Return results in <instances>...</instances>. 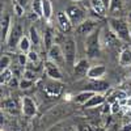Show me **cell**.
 <instances>
[{
    "instance_id": "obj_1",
    "label": "cell",
    "mask_w": 131,
    "mask_h": 131,
    "mask_svg": "<svg viewBox=\"0 0 131 131\" xmlns=\"http://www.w3.org/2000/svg\"><path fill=\"white\" fill-rule=\"evenodd\" d=\"M101 47H102V45H101V30L96 29L89 36H86V39H85V51H86L88 59H94L97 57H100Z\"/></svg>"
},
{
    "instance_id": "obj_2",
    "label": "cell",
    "mask_w": 131,
    "mask_h": 131,
    "mask_svg": "<svg viewBox=\"0 0 131 131\" xmlns=\"http://www.w3.org/2000/svg\"><path fill=\"white\" fill-rule=\"evenodd\" d=\"M109 24H110V29L118 36L121 41H128L130 38V23L125 18L119 17H110L109 18Z\"/></svg>"
},
{
    "instance_id": "obj_3",
    "label": "cell",
    "mask_w": 131,
    "mask_h": 131,
    "mask_svg": "<svg viewBox=\"0 0 131 131\" xmlns=\"http://www.w3.org/2000/svg\"><path fill=\"white\" fill-rule=\"evenodd\" d=\"M62 50L64 52V58H66V64L68 67H75V60H76V52H78V46L73 38L68 37L66 38L62 43Z\"/></svg>"
},
{
    "instance_id": "obj_4",
    "label": "cell",
    "mask_w": 131,
    "mask_h": 131,
    "mask_svg": "<svg viewBox=\"0 0 131 131\" xmlns=\"http://www.w3.org/2000/svg\"><path fill=\"white\" fill-rule=\"evenodd\" d=\"M121 39L118 38V36L110 29V28H105L101 30V45L102 47H115L119 46Z\"/></svg>"
},
{
    "instance_id": "obj_5",
    "label": "cell",
    "mask_w": 131,
    "mask_h": 131,
    "mask_svg": "<svg viewBox=\"0 0 131 131\" xmlns=\"http://www.w3.org/2000/svg\"><path fill=\"white\" fill-rule=\"evenodd\" d=\"M24 37V28L20 23H15L12 25V29H10V33H9V37L7 39V45L13 49L15 46H18V42L21 41V38Z\"/></svg>"
},
{
    "instance_id": "obj_6",
    "label": "cell",
    "mask_w": 131,
    "mask_h": 131,
    "mask_svg": "<svg viewBox=\"0 0 131 131\" xmlns=\"http://www.w3.org/2000/svg\"><path fill=\"white\" fill-rule=\"evenodd\" d=\"M66 13L68 15V17H70L73 26H79L85 20V13H84V10L79 5H70V7H67Z\"/></svg>"
},
{
    "instance_id": "obj_7",
    "label": "cell",
    "mask_w": 131,
    "mask_h": 131,
    "mask_svg": "<svg viewBox=\"0 0 131 131\" xmlns=\"http://www.w3.org/2000/svg\"><path fill=\"white\" fill-rule=\"evenodd\" d=\"M47 55H49V59H50L51 62H54L55 64H58L59 67L66 64L64 52H63V50H62V46H59L58 43H55V45H54V46L47 51Z\"/></svg>"
},
{
    "instance_id": "obj_8",
    "label": "cell",
    "mask_w": 131,
    "mask_h": 131,
    "mask_svg": "<svg viewBox=\"0 0 131 131\" xmlns=\"http://www.w3.org/2000/svg\"><path fill=\"white\" fill-rule=\"evenodd\" d=\"M21 110H23L24 115L26 117H34L38 112V107L36 101L30 97H24L21 100Z\"/></svg>"
},
{
    "instance_id": "obj_9",
    "label": "cell",
    "mask_w": 131,
    "mask_h": 131,
    "mask_svg": "<svg viewBox=\"0 0 131 131\" xmlns=\"http://www.w3.org/2000/svg\"><path fill=\"white\" fill-rule=\"evenodd\" d=\"M45 71H46V75L49 76L50 79H52V80H59L60 81L62 78H63L59 66L55 64L54 62H51L50 59H47L45 62Z\"/></svg>"
},
{
    "instance_id": "obj_10",
    "label": "cell",
    "mask_w": 131,
    "mask_h": 131,
    "mask_svg": "<svg viewBox=\"0 0 131 131\" xmlns=\"http://www.w3.org/2000/svg\"><path fill=\"white\" fill-rule=\"evenodd\" d=\"M63 91V84L59 80H50L45 85V93L49 97H58Z\"/></svg>"
},
{
    "instance_id": "obj_11",
    "label": "cell",
    "mask_w": 131,
    "mask_h": 131,
    "mask_svg": "<svg viewBox=\"0 0 131 131\" xmlns=\"http://www.w3.org/2000/svg\"><path fill=\"white\" fill-rule=\"evenodd\" d=\"M89 68H91L89 60H88V59H80L78 63L75 64V67H73V75H75L78 79L86 78Z\"/></svg>"
},
{
    "instance_id": "obj_12",
    "label": "cell",
    "mask_w": 131,
    "mask_h": 131,
    "mask_svg": "<svg viewBox=\"0 0 131 131\" xmlns=\"http://www.w3.org/2000/svg\"><path fill=\"white\" fill-rule=\"evenodd\" d=\"M96 21L94 20H91V18H85L83 23L76 26V33L80 36H89L92 31L96 30Z\"/></svg>"
},
{
    "instance_id": "obj_13",
    "label": "cell",
    "mask_w": 131,
    "mask_h": 131,
    "mask_svg": "<svg viewBox=\"0 0 131 131\" xmlns=\"http://www.w3.org/2000/svg\"><path fill=\"white\" fill-rule=\"evenodd\" d=\"M105 73H106L105 66L104 64H96V66H91L86 78H88L89 80H100L105 76Z\"/></svg>"
},
{
    "instance_id": "obj_14",
    "label": "cell",
    "mask_w": 131,
    "mask_h": 131,
    "mask_svg": "<svg viewBox=\"0 0 131 131\" xmlns=\"http://www.w3.org/2000/svg\"><path fill=\"white\" fill-rule=\"evenodd\" d=\"M106 102V97L101 93H94L91 98H89V101L86 102L84 106L85 109H96V107H100L102 106Z\"/></svg>"
},
{
    "instance_id": "obj_15",
    "label": "cell",
    "mask_w": 131,
    "mask_h": 131,
    "mask_svg": "<svg viewBox=\"0 0 131 131\" xmlns=\"http://www.w3.org/2000/svg\"><path fill=\"white\" fill-rule=\"evenodd\" d=\"M57 18H58V24L60 26V29L63 31H70L72 29V23H71V20L68 17V15L63 12V10H59V12L57 13Z\"/></svg>"
},
{
    "instance_id": "obj_16",
    "label": "cell",
    "mask_w": 131,
    "mask_h": 131,
    "mask_svg": "<svg viewBox=\"0 0 131 131\" xmlns=\"http://www.w3.org/2000/svg\"><path fill=\"white\" fill-rule=\"evenodd\" d=\"M91 8L98 17H105L107 12V7L102 0H91Z\"/></svg>"
},
{
    "instance_id": "obj_17",
    "label": "cell",
    "mask_w": 131,
    "mask_h": 131,
    "mask_svg": "<svg viewBox=\"0 0 131 131\" xmlns=\"http://www.w3.org/2000/svg\"><path fill=\"white\" fill-rule=\"evenodd\" d=\"M10 29H12V23H10V16L5 15L2 18V42H7Z\"/></svg>"
},
{
    "instance_id": "obj_18",
    "label": "cell",
    "mask_w": 131,
    "mask_h": 131,
    "mask_svg": "<svg viewBox=\"0 0 131 131\" xmlns=\"http://www.w3.org/2000/svg\"><path fill=\"white\" fill-rule=\"evenodd\" d=\"M88 86H89V88L85 89V91H92L94 93H100V92H105V91L109 89V83L104 81L102 79H100V80H92Z\"/></svg>"
},
{
    "instance_id": "obj_19",
    "label": "cell",
    "mask_w": 131,
    "mask_h": 131,
    "mask_svg": "<svg viewBox=\"0 0 131 131\" xmlns=\"http://www.w3.org/2000/svg\"><path fill=\"white\" fill-rule=\"evenodd\" d=\"M118 62L122 67H130L131 66V49L126 47L119 52V58Z\"/></svg>"
},
{
    "instance_id": "obj_20",
    "label": "cell",
    "mask_w": 131,
    "mask_h": 131,
    "mask_svg": "<svg viewBox=\"0 0 131 131\" xmlns=\"http://www.w3.org/2000/svg\"><path fill=\"white\" fill-rule=\"evenodd\" d=\"M93 94H94V92H92V91H83V92H80L79 94L75 96L73 101H75L76 104H79V105H85L86 102L89 101V98H91Z\"/></svg>"
},
{
    "instance_id": "obj_21",
    "label": "cell",
    "mask_w": 131,
    "mask_h": 131,
    "mask_svg": "<svg viewBox=\"0 0 131 131\" xmlns=\"http://www.w3.org/2000/svg\"><path fill=\"white\" fill-rule=\"evenodd\" d=\"M54 41H55V36L52 34V30L51 29H46L45 33H43V45H45V49L49 51L55 43H54Z\"/></svg>"
},
{
    "instance_id": "obj_22",
    "label": "cell",
    "mask_w": 131,
    "mask_h": 131,
    "mask_svg": "<svg viewBox=\"0 0 131 131\" xmlns=\"http://www.w3.org/2000/svg\"><path fill=\"white\" fill-rule=\"evenodd\" d=\"M42 17L50 21L52 17V4L50 0H42Z\"/></svg>"
},
{
    "instance_id": "obj_23",
    "label": "cell",
    "mask_w": 131,
    "mask_h": 131,
    "mask_svg": "<svg viewBox=\"0 0 131 131\" xmlns=\"http://www.w3.org/2000/svg\"><path fill=\"white\" fill-rule=\"evenodd\" d=\"M31 41L29 38V36H24L23 38H21V41L18 42V50L20 52H23V54H28L30 50H31Z\"/></svg>"
},
{
    "instance_id": "obj_24",
    "label": "cell",
    "mask_w": 131,
    "mask_h": 131,
    "mask_svg": "<svg viewBox=\"0 0 131 131\" xmlns=\"http://www.w3.org/2000/svg\"><path fill=\"white\" fill-rule=\"evenodd\" d=\"M123 5H125V0H110V4H109V12L115 15L118 12H121Z\"/></svg>"
},
{
    "instance_id": "obj_25",
    "label": "cell",
    "mask_w": 131,
    "mask_h": 131,
    "mask_svg": "<svg viewBox=\"0 0 131 131\" xmlns=\"http://www.w3.org/2000/svg\"><path fill=\"white\" fill-rule=\"evenodd\" d=\"M3 106L7 109L8 112H10V113H17L18 107H21V106L18 105L17 100H13V98H9V100H5V101L3 102Z\"/></svg>"
},
{
    "instance_id": "obj_26",
    "label": "cell",
    "mask_w": 131,
    "mask_h": 131,
    "mask_svg": "<svg viewBox=\"0 0 131 131\" xmlns=\"http://www.w3.org/2000/svg\"><path fill=\"white\" fill-rule=\"evenodd\" d=\"M29 38H30L31 43L34 46H39L41 37H39V33H38V30H37L36 26H30V29H29Z\"/></svg>"
},
{
    "instance_id": "obj_27",
    "label": "cell",
    "mask_w": 131,
    "mask_h": 131,
    "mask_svg": "<svg viewBox=\"0 0 131 131\" xmlns=\"http://www.w3.org/2000/svg\"><path fill=\"white\" fill-rule=\"evenodd\" d=\"M2 85L3 84H7L8 85V83L12 80L15 76H13V72H12V70L10 68H7V70H4V71H2Z\"/></svg>"
},
{
    "instance_id": "obj_28",
    "label": "cell",
    "mask_w": 131,
    "mask_h": 131,
    "mask_svg": "<svg viewBox=\"0 0 131 131\" xmlns=\"http://www.w3.org/2000/svg\"><path fill=\"white\" fill-rule=\"evenodd\" d=\"M31 12L37 13L39 17L42 16V0H33L31 2Z\"/></svg>"
},
{
    "instance_id": "obj_29",
    "label": "cell",
    "mask_w": 131,
    "mask_h": 131,
    "mask_svg": "<svg viewBox=\"0 0 131 131\" xmlns=\"http://www.w3.org/2000/svg\"><path fill=\"white\" fill-rule=\"evenodd\" d=\"M10 62H12V59H10V57H8L7 54L2 55V59H0V67H2V71H4V70L9 68Z\"/></svg>"
},
{
    "instance_id": "obj_30",
    "label": "cell",
    "mask_w": 131,
    "mask_h": 131,
    "mask_svg": "<svg viewBox=\"0 0 131 131\" xmlns=\"http://www.w3.org/2000/svg\"><path fill=\"white\" fill-rule=\"evenodd\" d=\"M28 59H29V62L30 63H38V60H39V55H38V52L36 51V50H30L28 54Z\"/></svg>"
},
{
    "instance_id": "obj_31",
    "label": "cell",
    "mask_w": 131,
    "mask_h": 131,
    "mask_svg": "<svg viewBox=\"0 0 131 131\" xmlns=\"http://www.w3.org/2000/svg\"><path fill=\"white\" fill-rule=\"evenodd\" d=\"M24 79L36 81V79H37V73H36V71H31V70L26 68V70L24 71Z\"/></svg>"
},
{
    "instance_id": "obj_32",
    "label": "cell",
    "mask_w": 131,
    "mask_h": 131,
    "mask_svg": "<svg viewBox=\"0 0 131 131\" xmlns=\"http://www.w3.org/2000/svg\"><path fill=\"white\" fill-rule=\"evenodd\" d=\"M33 84H34L33 80L23 79V80H20V86H18V88H21V89H29L30 86H33Z\"/></svg>"
},
{
    "instance_id": "obj_33",
    "label": "cell",
    "mask_w": 131,
    "mask_h": 131,
    "mask_svg": "<svg viewBox=\"0 0 131 131\" xmlns=\"http://www.w3.org/2000/svg\"><path fill=\"white\" fill-rule=\"evenodd\" d=\"M13 10H15V13H16L18 17H21V16L25 13V8H24L23 5H20L18 3H15V4H13Z\"/></svg>"
},
{
    "instance_id": "obj_34",
    "label": "cell",
    "mask_w": 131,
    "mask_h": 131,
    "mask_svg": "<svg viewBox=\"0 0 131 131\" xmlns=\"http://www.w3.org/2000/svg\"><path fill=\"white\" fill-rule=\"evenodd\" d=\"M112 104V114H117L118 112H121L122 110V105L119 104V101H113V102H110Z\"/></svg>"
},
{
    "instance_id": "obj_35",
    "label": "cell",
    "mask_w": 131,
    "mask_h": 131,
    "mask_svg": "<svg viewBox=\"0 0 131 131\" xmlns=\"http://www.w3.org/2000/svg\"><path fill=\"white\" fill-rule=\"evenodd\" d=\"M28 60H29V59H28L26 54L21 52L20 55H18V63H20V66H23V67H24V66H26V62H28Z\"/></svg>"
},
{
    "instance_id": "obj_36",
    "label": "cell",
    "mask_w": 131,
    "mask_h": 131,
    "mask_svg": "<svg viewBox=\"0 0 131 131\" xmlns=\"http://www.w3.org/2000/svg\"><path fill=\"white\" fill-rule=\"evenodd\" d=\"M8 85H9V86H12V88H16V86H20V81H18L16 78H13L12 80L8 83Z\"/></svg>"
},
{
    "instance_id": "obj_37",
    "label": "cell",
    "mask_w": 131,
    "mask_h": 131,
    "mask_svg": "<svg viewBox=\"0 0 131 131\" xmlns=\"http://www.w3.org/2000/svg\"><path fill=\"white\" fill-rule=\"evenodd\" d=\"M121 131H131V121H130L128 123H125Z\"/></svg>"
},
{
    "instance_id": "obj_38",
    "label": "cell",
    "mask_w": 131,
    "mask_h": 131,
    "mask_svg": "<svg viewBox=\"0 0 131 131\" xmlns=\"http://www.w3.org/2000/svg\"><path fill=\"white\" fill-rule=\"evenodd\" d=\"M16 3H18L20 5H23L24 8L29 4V0H16Z\"/></svg>"
},
{
    "instance_id": "obj_39",
    "label": "cell",
    "mask_w": 131,
    "mask_h": 131,
    "mask_svg": "<svg viewBox=\"0 0 131 131\" xmlns=\"http://www.w3.org/2000/svg\"><path fill=\"white\" fill-rule=\"evenodd\" d=\"M62 131H78V130H76V128H73V127H67V128L62 130Z\"/></svg>"
},
{
    "instance_id": "obj_40",
    "label": "cell",
    "mask_w": 131,
    "mask_h": 131,
    "mask_svg": "<svg viewBox=\"0 0 131 131\" xmlns=\"http://www.w3.org/2000/svg\"><path fill=\"white\" fill-rule=\"evenodd\" d=\"M102 2L105 3V5L107 7V9H109V4H110V0H102Z\"/></svg>"
},
{
    "instance_id": "obj_41",
    "label": "cell",
    "mask_w": 131,
    "mask_h": 131,
    "mask_svg": "<svg viewBox=\"0 0 131 131\" xmlns=\"http://www.w3.org/2000/svg\"><path fill=\"white\" fill-rule=\"evenodd\" d=\"M128 20L131 21V10H130V12H128Z\"/></svg>"
},
{
    "instance_id": "obj_42",
    "label": "cell",
    "mask_w": 131,
    "mask_h": 131,
    "mask_svg": "<svg viewBox=\"0 0 131 131\" xmlns=\"http://www.w3.org/2000/svg\"><path fill=\"white\" fill-rule=\"evenodd\" d=\"M130 38H131V28H130Z\"/></svg>"
},
{
    "instance_id": "obj_43",
    "label": "cell",
    "mask_w": 131,
    "mask_h": 131,
    "mask_svg": "<svg viewBox=\"0 0 131 131\" xmlns=\"http://www.w3.org/2000/svg\"><path fill=\"white\" fill-rule=\"evenodd\" d=\"M73 2H81V0H73Z\"/></svg>"
},
{
    "instance_id": "obj_44",
    "label": "cell",
    "mask_w": 131,
    "mask_h": 131,
    "mask_svg": "<svg viewBox=\"0 0 131 131\" xmlns=\"http://www.w3.org/2000/svg\"><path fill=\"white\" fill-rule=\"evenodd\" d=\"M130 28H131V21H130Z\"/></svg>"
}]
</instances>
